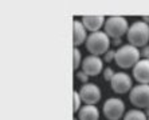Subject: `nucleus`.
Masks as SVG:
<instances>
[{"instance_id": "nucleus-1", "label": "nucleus", "mask_w": 149, "mask_h": 120, "mask_svg": "<svg viewBox=\"0 0 149 120\" xmlns=\"http://www.w3.org/2000/svg\"><path fill=\"white\" fill-rule=\"evenodd\" d=\"M141 55V52L137 49L134 45H122L116 51V63L118 67L121 68H130L133 65H136L140 62L139 58Z\"/></svg>"}, {"instance_id": "nucleus-2", "label": "nucleus", "mask_w": 149, "mask_h": 120, "mask_svg": "<svg viewBox=\"0 0 149 120\" xmlns=\"http://www.w3.org/2000/svg\"><path fill=\"white\" fill-rule=\"evenodd\" d=\"M126 38L130 45H134V47L145 45L149 40V25L145 21H134L129 27Z\"/></svg>"}, {"instance_id": "nucleus-3", "label": "nucleus", "mask_w": 149, "mask_h": 120, "mask_svg": "<svg viewBox=\"0 0 149 120\" xmlns=\"http://www.w3.org/2000/svg\"><path fill=\"white\" fill-rule=\"evenodd\" d=\"M109 36L105 32H93L86 39V48L87 51L93 53L94 56L102 55L109 49Z\"/></svg>"}, {"instance_id": "nucleus-4", "label": "nucleus", "mask_w": 149, "mask_h": 120, "mask_svg": "<svg viewBox=\"0 0 149 120\" xmlns=\"http://www.w3.org/2000/svg\"><path fill=\"white\" fill-rule=\"evenodd\" d=\"M128 21L121 16H110L105 21V34L113 39H120L125 32L128 34Z\"/></svg>"}, {"instance_id": "nucleus-5", "label": "nucleus", "mask_w": 149, "mask_h": 120, "mask_svg": "<svg viewBox=\"0 0 149 120\" xmlns=\"http://www.w3.org/2000/svg\"><path fill=\"white\" fill-rule=\"evenodd\" d=\"M129 99L134 107H139V108H146L148 107L149 108V86L148 84L136 86L130 91Z\"/></svg>"}, {"instance_id": "nucleus-6", "label": "nucleus", "mask_w": 149, "mask_h": 120, "mask_svg": "<svg viewBox=\"0 0 149 120\" xmlns=\"http://www.w3.org/2000/svg\"><path fill=\"white\" fill-rule=\"evenodd\" d=\"M125 110L124 101L117 97H110L104 104V115L108 120H118Z\"/></svg>"}, {"instance_id": "nucleus-7", "label": "nucleus", "mask_w": 149, "mask_h": 120, "mask_svg": "<svg viewBox=\"0 0 149 120\" xmlns=\"http://www.w3.org/2000/svg\"><path fill=\"white\" fill-rule=\"evenodd\" d=\"M81 100L83 103H86L87 106H93V104L98 103L101 99V91L95 84L91 83H86L85 86H82L79 91Z\"/></svg>"}, {"instance_id": "nucleus-8", "label": "nucleus", "mask_w": 149, "mask_h": 120, "mask_svg": "<svg viewBox=\"0 0 149 120\" xmlns=\"http://www.w3.org/2000/svg\"><path fill=\"white\" fill-rule=\"evenodd\" d=\"M110 86L116 93H125L132 88V80L124 72H117L111 79Z\"/></svg>"}, {"instance_id": "nucleus-9", "label": "nucleus", "mask_w": 149, "mask_h": 120, "mask_svg": "<svg viewBox=\"0 0 149 120\" xmlns=\"http://www.w3.org/2000/svg\"><path fill=\"white\" fill-rule=\"evenodd\" d=\"M82 69L89 77L90 76H97L102 71V60L98 56H86L82 62Z\"/></svg>"}, {"instance_id": "nucleus-10", "label": "nucleus", "mask_w": 149, "mask_h": 120, "mask_svg": "<svg viewBox=\"0 0 149 120\" xmlns=\"http://www.w3.org/2000/svg\"><path fill=\"white\" fill-rule=\"evenodd\" d=\"M133 77L141 84H149V60L142 59L133 67Z\"/></svg>"}, {"instance_id": "nucleus-11", "label": "nucleus", "mask_w": 149, "mask_h": 120, "mask_svg": "<svg viewBox=\"0 0 149 120\" xmlns=\"http://www.w3.org/2000/svg\"><path fill=\"white\" fill-rule=\"evenodd\" d=\"M104 21H106L104 19V16H94L93 15V16H83L82 17V24L85 25L86 29L91 31V34H93V32H98V29L102 27Z\"/></svg>"}, {"instance_id": "nucleus-12", "label": "nucleus", "mask_w": 149, "mask_h": 120, "mask_svg": "<svg viewBox=\"0 0 149 120\" xmlns=\"http://www.w3.org/2000/svg\"><path fill=\"white\" fill-rule=\"evenodd\" d=\"M86 28L83 25L81 21L78 20H74V36H73V41H74V45L78 47L86 40Z\"/></svg>"}, {"instance_id": "nucleus-13", "label": "nucleus", "mask_w": 149, "mask_h": 120, "mask_svg": "<svg viewBox=\"0 0 149 120\" xmlns=\"http://www.w3.org/2000/svg\"><path fill=\"white\" fill-rule=\"evenodd\" d=\"M100 119V112L95 107L85 106L82 110L78 111V120H98Z\"/></svg>"}, {"instance_id": "nucleus-14", "label": "nucleus", "mask_w": 149, "mask_h": 120, "mask_svg": "<svg viewBox=\"0 0 149 120\" xmlns=\"http://www.w3.org/2000/svg\"><path fill=\"white\" fill-rule=\"evenodd\" d=\"M124 120H146V115L142 111L139 110H130L126 112Z\"/></svg>"}, {"instance_id": "nucleus-15", "label": "nucleus", "mask_w": 149, "mask_h": 120, "mask_svg": "<svg viewBox=\"0 0 149 120\" xmlns=\"http://www.w3.org/2000/svg\"><path fill=\"white\" fill-rule=\"evenodd\" d=\"M116 73L113 72V69L110 68V67H108V68H105L104 71V77L105 80H108V82H111V79H113V76H114Z\"/></svg>"}, {"instance_id": "nucleus-16", "label": "nucleus", "mask_w": 149, "mask_h": 120, "mask_svg": "<svg viewBox=\"0 0 149 120\" xmlns=\"http://www.w3.org/2000/svg\"><path fill=\"white\" fill-rule=\"evenodd\" d=\"M79 101H81L79 92H74V112L79 111Z\"/></svg>"}, {"instance_id": "nucleus-17", "label": "nucleus", "mask_w": 149, "mask_h": 120, "mask_svg": "<svg viewBox=\"0 0 149 120\" xmlns=\"http://www.w3.org/2000/svg\"><path fill=\"white\" fill-rule=\"evenodd\" d=\"M79 60H81V52L78 49H74V69L78 68V65H79Z\"/></svg>"}, {"instance_id": "nucleus-18", "label": "nucleus", "mask_w": 149, "mask_h": 120, "mask_svg": "<svg viewBox=\"0 0 149 120\" xmlns=\"http://www.w3.org/2000/svg\"><path fill=\"white\" fill-rule=\"evenodd\" d=\"M77 77H78V79H79L82 83H85V84H86V83H87V79H89V76H87V75H86V73H85V72H83V71H81V72H77Z\"/></svg>"}, {"instance_id": "nucleus-19", "label": "nucleus", "mask_w": 149, "mask_h": 120, "mask_svg": "<svg viewBox=\"0 0 149 120\" xmlns=\"http://www.w3.org/2000/svg\"><path fill=\"white\" fill-rule=\"evenodd\" d=\"M113 58H116V52L114 51H108V52H106V55H105V62L110 63Z\"/></svg>"}, {"instance_id": "nucleus-20", "label": "nucleus", "mask_w": 149, "mask_h": 120, "mask_svg": "<svg viewBox=\"0 0 149 120\" xmlns=\"http://www.w3.org/2000/svg\"><path fill=\"white\" fill-rule=\"evenodd\" d=\"M141 55H142V58H144V59H148V60H149V45H146V47L142 48Z\"/></svg>"}, {"instance_id": "nucleus-21", "label": "nucleus", "mask_w": 149, "mask_h": 120, "mask_svg": "<svg viewBox=\"0 0 149 120\" xmlns=\"http://www.w3.org/2000/svg\"><path fill=\"white\" fill-rule=\"evenodd\" d=\"M114 44L116 45H120V44H121V39H114Z\"/></svg>"}, {"instance_id": "nucleus-22", "label": "nucleus", "mask_w": 149, "mask_h": 120, "mask_svg": "<svg viewBox=\"0 0 149 120\" xmlns=\"http://www.w3.org/2000/svg\"><path fill=\"white\" fill-rule=\"evenodd\" d=\"M142 20H144V21H148V23H149V16H142Z\"/></svg>"}, {"instance_id": "nucleus-23", "label": "nucleus", "mask_w": 149, "mask_h": 120, "mask_svg": "<svg viewBox=\"0 0 149 120\" xmlns=\"http://www.w3.org/2000/svg\"><path fill=\"white\" fill-rule=\"evenodd\" d=\"M146 116L149 117V108H146Z\"/></svg>"}, {"instance_id": "nucleus-24", "label": "nucleus", "mask_w": 149, "mask_h": 120, "mask_svg": "<svg viewBox=\"0 0 149 120\" xmlns=\"http://www.w3.org/2000/svg\"><path fill=\"white\" fill-rule=\"evenodd\" d=\"M148 120H149V119H148Z\"/></svg>"}, {"instance_id": "nucleus-25", "label": "nucleus", "mask_w": 149, "mask_h": 120, "mask_svg": "<svg viewBox=\"0 0 149 120\" xmlns=\"http://www.w3.org/2000/svg\"><path fill=\"white\" fill-rule=\"evenodd\" d=\"M75 120H77V119H75Z\"/></svg>"}]
</instances>
